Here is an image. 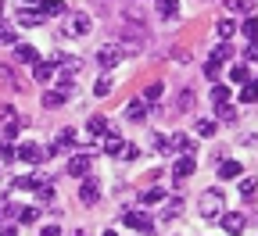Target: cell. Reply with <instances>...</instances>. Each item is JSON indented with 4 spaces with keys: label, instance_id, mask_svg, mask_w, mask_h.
I'll return each instance as SVG.
<instances>
[{
    "label": "cell",
    "instance_id": "cell-52",
    "mask_svg": "<svg viewBox=\"0 0 258 236\" xmlns=\"http://www.w3.org/2000/svg\"><path fill=\"white\" fill-rule=\"evenodd\" d=\"M0 236H18V225H0Z\"/></svg>",
    "mask_w": 258,
    "mask_h": 236
},
{
    "label": "cell",
    "instance_id": "cell-43",
    "mask_svg": "<svg viewBox=\"0 0 258 236\" xmlns=\"http://www.w3.org/2000/svg\"><path fill=\"white\" fill-rule=\"evenodd\" d=\"M15 215H18V208L8 204V200H0V222H4V218H15Z\"/></svg>",
    "mask_w": 258,
    "mask_h": 236
},
{
    "label": "cell",
    "instance_id": "cell-15",
    "mask_svg": "<svg viewBox=\"0 0 258 236\" xmlns=\"http://www.w3.org/2000/svg\"><path fill=\"white\" fill-rule=\"evenodd\" d=\"M40 11H43V18H64L69 15V8L61 0H40Z\"/></svg>",
    "mask_w": 258,
    "mask_h": 236
},
{
    "label": "cell",
    "instance_id": "cell-50",
    "mask_svg": "<svg viewBox=\"0 0 258 236\" xmlns=\"http://www.w3.org/2000/svg\"><path fill=\"white\" fill-rule=\"evenodd\" d=\"M40 236H61V229H57V225H43Z\"/></svg>",
    "mask_w": 258,
    "mask_h": 236
},
{
    "label": "cell",
    "instance_id": "cell-24",
    "mask_svg": "<svg viewBox=\"0 0 258 236\" xmlns=\"http://www.w3.org/2000/svg\"><path fill=\"white\" fill-rule=\"evenodd\" d=\"M240 176V165L237 161H222L219 165V179H237Z\"/></svg>",
    "mask_w": 258,
    "mask_h": 236
},
{
    "label": "cell",
    "instance_id": "cell-34",
    "mask_svg": "<svg viewBox=\"0 0 258 236\" xmlns=\"http://www.w3.org/2000/svg\"><path fill=\"white\" fill-rule=\"evenodd\" d=\"M18 132H22V122L15 118V122H8V125H4V140H8V143H11V140H18Z\"/></svg>",
    "mask_w": 258,
    "mask_h": 236
},
{
    "label": "cell",
    "instance_id": "cell-22",
    "mask_svg": "<svg viewBox=\"0 0 258 236\" xmlns=\"http://www.w3.org/2000/svg\"><path fill=\"white\" fill-rule=\"evenodd\" d=\"M161 93H165V86H161V83L144 86V104H158V100H161Z\"/></svg>",
    "mask_w": 258,
    "mask_h": 236
},
{
    "label": "cell",
    "instance_id": "cell-11",
    "mask_svg": "<svg viewBox=\"0 0 258 236\" xmlns=\"http://www.w3.org/2000/svg\"><path fill=\"white\" fill-rule=\"evenodd\" d=\"M69 176H79V179L90 176V158L86 154H72L69 158Z\"/></svg>",
    "mask_w": 258,
    "mask_h": 236
},
{
    "label": "cell",
    "instance_id": "cell-5",
    "mask_svg": "<svg viewBox=\"0 0 258 236\" xmlns=\"http://www.w3.org/2000/svg\"><path fill=\"white\" fill-rule=\"evenodd\" d=\"M122 225H125V229H137V232H151V229H154V218L144 215V211H125V215H122Z\"/></svg>",
    "mask_w": 258,
    "mask_h": 236
},
{
    "label": "cell",
    "instance_id": "cell-32",
    "mask_svg": "<svg viewBox=\"0 0 258 236\" xmlns=\"http://www.w3.org/2000/svg\"><path fill=\"white\" fill-rule=\"evenodd\" d=\"M226 8L237 15H251V0H226Z\"/></svg>",
    "mask_w": 258,
    "mask_h": 236
},
{
    "label": "cell",
    "instance_id": "cell-14",
    "mask_svg": "<svg viewBox=\"0 0 258 236\" xmlns=\"http://www.w3.org/2000/svg\"><path fill=\"white\" fill-rule=\"evenodd\" d=\"M169 150H176V154H190V158H194V140L186 136V132H176V136L169 140Z\"/></svg>",
    "mask_w": 258,
    "mask_h": 236
},
{
    "label": "cell",
    "instance_id": "cell-39",
    "mask_svg": "<svg viewBox=\"0 0 258 236\" xmlns=\"http://www.w3.org/2000/svg\"><path fill=\"white\" fill-rule=\"evenodd\" d=\"M254 190H258V183L247 176V179H240V197H254Z\"/></svg>",
    "mask_w": 258,
    "mask_h": 236
},
{
    "label": "cell",
    "instance_id": "cell-18",
    "mask_svg": "<svg viewBox=\"0 0 258 236\" xmlns=\"http://www.w3.org/2000/svg\"><path fill=\"white\" fill-rule=\"evenodd\" d=\"M54 68H57V64H50V61H36L32 75H36V83H50L54 79Z\"/></svg>",
    "mask_w": 258,
    "mask_h": 236
},
{
    "label": "cell",
    "instance_id": "cell-54",
    "mask_svg": "<svg viewBox=\"0 0 258 236\" xmlns=\"http://www.w3.org/2000/svg\"><path fill=\"white\" fill-rule=\"evenodd\" d=\"M101 236H118V232H111V229H108V232H101Z\"/></svg>",
    "mask_w": 258,
    "mask_h": 236
},
{
    "label": "cell",
    "instance_id": "cell-31",
    "mask_svg": "<svg viewBox=\"0 0 258 236\" xmlns=\"http://www.w3.org/2000/svg\"><path fill=\"white\" fill-rule=\"evenodd\" d=\"M240 100H244V104H254V100H258V83H244Z\"/></svg>",
    "mask_w": 258,
    "mask_h": 236
},
{
    "label": "cell",
    "instance_id": "cell-2",
    "mask_svg": "<svg viewBox=\"0 0 258 236\" xmlns=\"http://www.w3.org/2000/svg\"><path fill=\"white\" fill-rule=\"evenodd\" d=\"M64 36H90V15L83 11L64 15Z\"/></svg>",
    "mask_w": 258,
    "mask_h": 236
},
{
    "label": "cell",
    "instance_id": "cell-9",
    "mask_svg": "<svg viewBox=\"0 0 258 236\" xmlns=\"http://www.w3.org/2000/svg\"><path fill=\"white\" fill-rule=\"evenodd\" d=\"M79 200H83V204H97V200H101V183H97V179H83Z\"/></svg>",
    "mask_w": 258,
    "mask_h": 236
},
{
    "label": "cell",
    "instance_id": "cell-35",
    "mask_svg": "<svg viewBox=\"0 0 258 236\" xmlns=\"http://www.w3.org/2000/svg\"><path fill=\"white\" fill-rule=\"evenodd\" d=\"M240 32H244L247 40H258V18H244V29Z\"/></svg>",
    "mask_w": 258,
    "mask_h": 236
},
{
    "label": "cell",
    "instance_id": "cell-55",
    "mask_svg": "<svg viewBox=\"0 0 258 236\" xmlns=\"http://www.w3.org/2000/svg\"><path fill=\"white\" fill-rule=\"evenodd\" d=\"M0 15H4V0H0Z\"/></svg>",
    "mask_w": 258,
    "mask_h": 236
},
{
    "label": "cell",
    "instance_id": "cell-1",
    "mask_svg": "<svg viewBox=\"0 0 258 236\" xmlns=\"http://www.w3.org/2000/svg\"><path fill=\"white\" fill-rule=\"evenodd\" d=\"M122 57H125V54H122L118 43H101V47H97V68H101V72H111Z\"/></svg>",
    "mask_w": 258,
    "mask_h": 236
},
{
    "label": "cell",
    "instance_id": "cell-49",
    "mask_svg": "<svg viewBox=\"0 0 258 236\" xmlns=\"http://www.w3.org/2000/svg\"><path fill=\"white\" fill-rule=\"evenodd\" d=\"M247 61H258V40H251V47H247Z\"/></svg>",
    "mask_w": 258,
    "mask_h": 236
},
{
    "label": "cell",
    "instance_id": "cell-36",
    "mask_svg": "<svg viewBox=\"0 0 258 236\" xmlns=\"http://www.w3.org/2000/svg\"><path fill=\"white\" fill-rule=\"evenodd\" d=\"M151 147H154L158 154H169V140L161 136V132H154V136H151Z\"/></svg>",
    "mask_w": 258,
    "mask_h": 236
},
{
    "label": "cell",
    "instance_id": "cell-3",
    "mask_svg": "<svg viewBox=\"0 0 258 236\" xmlns=\"http://www.w3.org/2000/svg\"><path fill=\"white\" fill-rule=\"evenodd\" d=\"M198 211H201V218H215V215H222V193H219V190H205Z\"/></svg>",
    "mask_w": 258,
    "mask_h": 236
},
{
    "label": "cell",
    "instance_id": "cell-30",
    "mask_svg": "<svg viewBox=\"0 0 258 236\" xmlns=\"http://www.w3.org/2000/svg\"><path fill=\"white\" fill-rule=\"evenodd\" d=\"M40 183H43V179H36V176H15V186H18V190H36Z\"/></svg>",
    "mask_w": 258,
    "mask_h": 236
},
{
    "label": "cell",
    "instance_id": "cell-33",
    "mask_svg": "<svg viewBox=\"0 0 258 236\" xmlns=\"http://www.w3.org/2000/svg\"><path fill=\"white\" fill-rule=\"evenodd\" d=\"M215 129H219V125H215L212 118H201V122H198V136H215Z\"/></svg>",
    "mask_w": 258,
    "mask_h": 236
},
{
    "label": "cell",
    "instance_id": "cell-40",
    "mask_svg": "<svg viewBox=\"0 0 258 236\" xmlns=\"http://www.w3.org/2000/svg\"><path fill=\"white\" fill-rule=\"evenodd\" d=\"M93 93H97V97H108V93H111V79H108V75H104V79H97Z\"/></svg>",
    "mask_w": 258,
    "mask_h": 236
},
{
    "label": "cell",
    "instance_id": "cell-8",
    "mask_svg": "<svg viewBox=\"0 0 258 236\" xmlns=\"http://www.w3.org/2000/svg\"><path fill=\"white\" fill-rule=\"evenodd\" d=\"M194 168H198V165H194V158H190V154H183V158L176 161V168H172V176H176V186H183V183L194 176Z\"/></svg>",
    "mask_w": 258,
    "mask_h": 236
},
{
    "label": "cell",
    "instance_id": "cell-12",
    "mask_svg": "<svg viewBox=\"0 0 258 236\" xmlns=\"http://www.w3.org/2000/svg\"><path fill=\"white\" fill-rule=\"evenodd\" d=\"M15 25L36 29V25H43V11H18V15H15Z\"/></svg>",
    "mask_w": 258,
    "mask_h": 236
},
{
    "label": "cell",
    "instance_id": "cell-42",
    "mask_svg": "<svg viewBox=\"0 0 258 236\" xmlns=\"http://www.w3.org/2000/svg\"><path fill=\"white\" fill-rule=\"evenodd\" d=\"M40 218V208H22L18 211V222H36Z\"/></svg>",
    "mask_w": 258,
    "mask_h": 236
},
{
    "label": "cell",
    "instance_id": "cell-19",
    "mask_svg": "<svg viewBox=\"0 0 258 236\" xmlns=\"http://www.w3.org/2000/svg\"><path fill=\"white\" fill-rule=\"evenodd\" d=\"M86 132H90V140H97V136H108V118H90V125H86Z\"/></svg>",
    "mask_w": 258,
    "mask_h": 236
},
{
    "label": "cell",
    "instance_id": "cell-41",
    "mask_svg": "<svg viewBox=\"0 0 258 236\" xmlns=\"http://www.w3.org/2000/svg\"><path fill=\"white\" fill-rule=\"evenodd\" d=\"M15 158H18V150H15L11 143H0V161L8 165V161H15Z\"/></svg>",
    "mask_w": 258,
    "mask_h": 236
},
{
    "label": "cell",
    "instance_id": "cell-47",
    "mask_svg": "<svg viewBox=\"0 0 258 236\" xmlns=\"http://www.w3.org/2000/svg\"><path fill=\"white\" fill-rule=\"evenodd\" d=\"M179 108H183V111H190V108H194V93H190V90H183V93H179Z\"/></svg>",
    "mask_w": 258,
    "mask_h": 236
},
{
    "label": "cell",
    "instance_id": "cell-21",
    "mask_svg": "<svg viewBox=\"0 0 258 236\" xmlns=\"http://www.w3.org/2000/svg\"><path fill=\"white\" fill-rule=\"evenodd\" d=\"M179 211H183V200H179V197H172V200H165V208H161V218H165V222H172Z\"/></svg>",
    "mask_w": 258,
    "mask_h": 236
},
{
    "label": "cell",
    "instance_id": "cell-46",
    "mask_svg": "<svg viewBox=\"0 0 258 236\" xmlns=\"http://www.w3.org/2000/svg\"><path fill=\"white\" fill-rule=\"evenodd\" d=\"M219 118H222V122H237V111H233L230 104H222V108H219Z\"/></svg>",
    "mask_w": 258,
    "mask_h": 236
},
{
    "label": "cell",
    "instance_id": "cell-25",
    "mask_svg": "<svg viewBox=\"0 0 258 236\" xmlns=\"http://www.w3.org/2000/svg\"><path fill=\"white\" fill-rule=\"evenodd\" d=\"M154 4H158V15H161V18H176V15H179L176 0H154Z\"/></svg>",
    "mask_w": 258,
    "mask_h": 236
},
{
    "label": "cell",
    "instance_id": "cell-16",
    "mask_svg": "<svg viewBox=\"0 0 258 236\" xmlns=\"http://www.w3.org/2000/svg\"><path fill=\"white\" fill-rule=\"evenodd\" d=\"M15 61H22V64H36L40 54H36V47H29V43H15Z\"/></svg>",
    "mask_w": 258,
    "mask_h": 236
},
{
    "label": "cell",
    "instance_id": "cell-4",
    "mask_svg": "<svg viewBox=\"0 0 258 236\" xmlns=\"http://www.w3.org/2000/svg\"><path fill=\"white\" fill-rule=\"evenodd\" d=\"M118 47H122V54H129V57L144 54V32H140V29H129L125 36L118 40Z\"/></svg>",
    "mask_w": 258,
    "mask_h": 236
},
{
    "label": "cell",
    "instance_id": "cell-20",
    "mask_svg": "<svg viewBox=\"0 0 258 236\" xmlns=\"http://www.w3.org/2000/svg\"><path fill=\"white\" fill-rule=\"evenodd\" d=\"M212 104H215V108H222V104H230V86H222V83H215V86H212Z\"/></svg>",
    "mask_w": 258,
    "mask_h": 236
},
{
    "label": "cell",
    "instance_id": "cell-7",
    "mask_svg": "<svg viewBox=\"0 0 258 236\" xmlns=\"http://www.w3.org/2000/svg\"><path fill=\"white\" fill-rule=\"evenodd\" d=\"M76 140H79V132H76V129H61V132H57V140L50 143V154H69V150L76 147Z\"/></svg>",
    "mask_w": 258,
    "mask_h": 236
},
{
    "label": "cell",
    "instance_id": "cell-10",
    "mask_svg": "<svg viewBox=\"0 0 258 236\" xmlns=\"http://www.w3.org/2000/svg\"><path fill=\"white\" fill-rule=\"evenodd\" d=\"M244 222H247V218H244V211H230V215H222V229L230 232V236H240V232H244Z\"/></svg>",
    "mask_w": 258,
    "mask_h": 236
},
{
    "label": "cell",
    "instance_id": "cell-26",
    "mask_svg": "<svg viewBox=\"0 0 258 236\" xmlns=\"http://www.w3.org/2000/svg\"><path fill=\"white\" fill-rule=\"evenodd\" d=\"M122 147H125V143L115 136V132H108V140H104V147H101V150H104V154H111V158H118V150H122Z\"/></svg>",
    "mask_w": 258,
    "mask_h": 236
},
{
    "label": "cell",
    "instance_id": "cell-17",
    "mask_svg": "<svg viewBox=\"0 0 258 236\" xmlns=\"http://www.w3.org/2000/svg\"><path fill=\"white\" fill-rule=\"evenodd\" d=\"M140 200H144V208H161V204H165V190H161V186H151Z\"/></svg>",
    "mask_w": 258,
    "mask_h": 236
},
{
    "label": "cell",
    "instance_id": "cell-37",
    "mask_svg": "<svg viewBox=\"0 0 258 236\" xmlns=\"http://www.w3.org/2000/svg\"><path fill=\"white\" fill-rule=\"evenodd\" d=\"M15 118H18V115H15V108H11V104H0V129H4L8 122H15Z\"/></svg>",
    "mask_w": 258,
    "mask_h": 236
},
{
    "label": "cell",
    "instance_id": "cell-23",
    "mask_svg": "<svg viewBox=\"0 0 258 236\" xmlns=\"http://www.w3.org/2000/svg\"><path fill=\"white\" fill-rule=\"evenodd\" d=\"M215 29H219V40H226V43H230V40L237 36V25H233L230 18H222V22H219Z\"/></svg>",
    "mask_w": 258,
    "mask_h": 236
},
{
    "label": "cell",
    "instance_id": "cell-27",
    "mask_svg": "<svg viewBox=\"0 0 258 236\" xmlns=\"http://www.w3.org/2000/svg\"><path fill=\"white\" fill-rule=\"evenodd\" d=\"M230 57H233V47L226 43V40H222V43L212 50V61H219V64H222V61H230Z\"/></svg>",
    "mask_w": 258,
    "mask_h": 236
},
{
    "label": "cell",
    "instance_id": "cell-38",
    "mask_svg": "<svg viewBox=\"0 0 258 236\" xmlns=\"http://www.w3.org/2000/svg\"><path fill=\"white\" fill-rule=\"evenodd\" d=\"M137 158H140V150H137L133 143H125V147L118 150V161H137Z\"/></svg>",
    "mask_w": 258,
    "mask_h": 236
},
{
    "label": "cell",
    "instance_id": "cell-6",
    "mask_svg": "<svg viewBox=\"0 0 258 236\" xmlns=\"http://www.w3.org/2000/svg\"><path fill=\"white\" fill-rule=\"evenodd\" d=\"M18 158H22V161H29V165H40V161H47V158H50V147L43 150L40 143H18Z\"/></svg>",
    "mask_w": 258,
    "mask_h": 236
},
{
    "label": "cell",
    "instance_id": "cell-28",
    "mask_svg": "<svg viewBox=\"0 0 258 236\" xmlns=\"http://www.w3.org/2000/svg\"><path fill=\"white\" fill-rule=\"evenodd\" d=\"M0 43H8V47H15V43H18V32H15V25H8V22L0 25Z\"/></svg>",
    "mask_w": 258,
    "mask_h": 236
},
{
    "label": "cell",
    "instance_id": "cell-48",
    "mask_svg": "<svg viewBox=\"0 0 258 236\" xmlns=\"http://www.w3.org/2000/svg\"><path fill=\"white\" fill-rule=\"evenodd\" d=\"M215 161H219V165L226 161V147H215V150H212V165H215Z\"/></svg>",
    "mask_w": 258,
    "mask_h": 236
},
{
    "label": "cell",
    "instance_id": "cell-56",
    "mask_svg": "<svg viewBox=\"0 0 258 236\" xmlns=\"http://www.w3.org/2000/svg\"><path fill=\"white\" fill-rule=\"evenodd\" d=\"M29 4H40V0H29Z\"/></svg>",
    "mask_w": 258,
    "mask_h": 236
},
{
    "label": "cell",
    "instance_id": "cell-29",
    "mask_svg": "<svg viewBox=\"0 0 258 236\" xmlns=\"http://www.w3.org/2000/svg\"><path fill=\"white\" fill-rule=\"evenodd\" d=\"M0 83H8L11 90H22V79H18L11 68H4V64H0Z\"/></svg>",
    "mask_w": 258,
    "mask_h": 236
},
{
    "label": "cell",
    "instance_id": "cell-44",
    "mask_svg": "<svg viewBox=\"0 0 258 236\" xmlns=\"http://www.w3.org/2000/svg\"><path fill=\"white\" fill-rule=\"evenodd\" d=\"M230 79H233V83H247V68H244V64H237V68H230Z\"/></svg>",
    "mask_w": 258,
    "mask_h": 236
},
{
    "label": "cell",
    "instance_id": "cell-13",
    "mask_svg": "<svg viewBox=\"0 0 258 236\" xmlns=\"http://www.w3.org/2000/svg\"><path fill=\"white\" fill-rule=\"evenodd\" d=\"M125 118H129V122H147V104H144V97L125 104Z\"/></svg>",
    "mask_w": 258,
    "mask_h": 236
},
{
    "label": "cell",
    "instance_id": "cell-45",
    "mask_svg": "<svg viewBox=\"0 0 258 236\" xmlns=\"http://www.w3.org/2000/svg\"><path fill=\"white\" fill-rule=\"evenodd\" d=\"M219 68H222V64H219V61H208V64H205V75H208V79L215 83V79H219Z\"/></svg>",
    "mask_w": 258,
    "mask_h": 236
},
{
    "label": "cell",
    "instance_id": "cell-51",
    "mask_svg": "<svg viewBox=\"0 0 258 236\" xmlns=\"http://www.w3.org/2000/svg\"><path fill=\"white\" fill-rule=\"evenodd\" d=\"M125 18H137V22H144V15H140V8H125Z\"/></svg>",
    "mask_w": 258,
    "mask_h": 236
},
{
    "label": "cell",
    "instance_id": "cell-53",
    "mask_svg": "<svg viewBox=\"0 0 258 236\" xmlns=\"http://www.w3.org/2000/svg\"><path fill=\"white\" fill-rule=\"evenodd\" d=\"M69 236H86V232H83V229H76V232H69Z\"/></svg>",
    "mask_w": 258,
    "mask_h": 236
}]
</instances>
